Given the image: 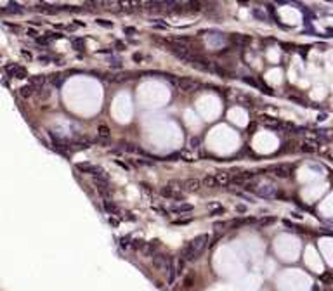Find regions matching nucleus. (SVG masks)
<instances>
[{
    "label": "nucleus",
    "mask_w": 333,
    "mask_h": 291,
    "mask_svg": "<svg viewBox=\"0 0 333 291\" xmlns=\"http://www.w3.org/2000/svg\"><path fill=\"white\" fill-rule=\"evenodd\" d=\"M206 246H208V236H206V234H200V236H196L194 239H191V241L182 248L180 258H182L184 262L198 260V258L203 255V251L206 250Z\"/></svg>",
    "instance_id": "1"
},
{
    "label": "nucleus",
    "mask_w": 333,
    "mask_h": 291,
    "mask_svg": "<svg viewBox=\"0 0 333 291\" xmlns=\"http://www.w3.org/2000/svg\"><path fill=\"white\" fill-rule=\"evenodd\" d=\"M170 82L182 92H194V90L200 88V83L191 78H170Z\"/></svg>",
    "instance_id": "2"
},
{
    "label": "nucleus",
    "mask_w": 333,
    "mask_h": 291,
    "mask_svg": "<svg viewBox=\"0 0 333 291\" xmlns=\"http://www.w3.org/2000/svg\"><path fill=\"white\" fill-rule=\"evenodd\" d=\"M172 262H174V258H172L170 255H166V253H154L153 255L154 269L162 270V272H166V270H168V267L172 265Z\"/></svg>",
    "instance_id": "3"
},
{
    "label": "nucleus",
    "mask_w": 333,
    "mask_h": 291,
    "mask_svg": "<svg viewBox=\"0 0 333 291\" xmlns=\"http://www.w3.org/2000/svg\"><path fill=\"white\" fill-rule=\"evenodd\" d=\"M160 194H162L163 198H168V199H174V201H180V199L184 198V192L177 187H172V185H163L162 189H160Z\"/></svg>",
    "instance_id": "4"
},
{
    "label": "nucleus",
    "mask_w": 333,
    "mask_h": 291,
    "mask_svg": "<svg viewBox=\"0 0 333 291\" xmlns=\"http://www.w3.org/2000/svg\"><path fill=\"white\" fill-rule=\"evenodd\" d=\"M5 73L9 76H12V78H26L28 76V71L23 66H19V64H7L5 66Z\"/></svg>",
    "instance_id": "5"
},
{
    "label": "nucleus",
    "mask_w": 333,
    "mask_h": 291,
    "mask_svg": "<svg viewBox=\"0 0 333 291\" xmlns=\"http://www.w3.org/2000/svg\"><path fill=\"white\" fill-rule=\"evenodd\" d=\"M201 189V180L200 179H188L182 182V191L184 192H198Z\"/></svg>",
    "instance_id": "6"
},
{
    "label": "nucleus",
    "mask_w": 333,
    "mask_h": 291,
    "mask_svg": "<svg viewBox=\"0 0 333 291\" xmlns=\"http://www.w3.org/2000/svg\"><path fill=\"white\" fill-rule=\"evenodd\" d=\"M97 137L101 144H110L111 142V130L108 125H99L97 127Z\"/></svg>",
    "instance_id": "7"
},
{
    "label": "nucleus",
    "mask_w": 333,
    "mask_h": 291,
    "mask_svg": "<svg viewBox=\"0 0 333 291\" xmlns=\"http://www.w3.org/2000/svg\"><path fill=\"white\" fill-rule=\"evenodd\" d=\"M255 194L257 196H262V198H272V196H276L278 191L274 185H260V187H255Z\"/></svg>",
    "instance_id": "8"
},
{
    "label": "nucleus",
    "mask_w": 333,
    "mask_h": 291,
    "mask_svg": "<svg viewBox=\"0 0 333 291\" xmlns=\"http://www.w3.org/2000/svg\"><path fill=\"white\" fill-rule=\"evenodd\" d=\"M269 170L276 177H279V179H288V177L292 175V168L286 167V165H274V167H271Z\"/></svg>",
    "instance_id": "9"
},
{
    "label": "nucleus",
    "mask_w": 333,
    "mask_h": 291,
    "mask_svg": "<svg viewBox=\"0 0 333 291\" xmlns=\"http://www.w3.org/2000/svg\"><path fill=\"white\" fill-rule=\"evenodd\" d=\"M158 248H160V241H158V239H153V241L142 244V253H144L146 256H153Z\"/></svg>",
    "instance_id": "10"
},
{
    "label": "nucleus",
    "mask_w": 333,
    "mask_h": 291,
    "mask_svg": "<svg viewBox=\"0 0 333 291\" xmlns=\"http://www.w3.org/2000/svg\"><path fill=\"white\" fill-rule=\"evenodd\" d=\"M201 187H208V189H215V187H219V182H217L215 175L206 173V175L201 179Z\"/></svg>",
    "instance_id": "11"
},
{
    "label": "nucleus",
    "mask_w": 333,
    "mask_h": 291,
    "mask_svg": "<svg viewBox=\"0 0 333 291\" xmlns=\"http://www.w3.org/2000/svg\"><path fill=\"white\" fill-rule=\"evenodd\" d=\"M170 212L172 213H188V212H193V205H189V203H177L174 205V206L170 208Z\"/></svg>",
    "instance_id": "12"
},
{
    "label": "nucleus",
    "mask_w": 333,
    "mask_h": 291,
    "mask_svg": "<svg viewBox=\"0 0 333 291\" xmlns=\"http://www.w3.org/2000/svg\"><path fill=\"white\" fill-rule=\"evenodd\" d=\"M76 168L82 170V172H85V173H90V175H96V173L101 170L99 167H96V165H92V163H78Z\"/></svg>",
    "instance_id": "13"
},
{
    "label": "nucleus",
    "mask_w": 333,
    "mask_h": 291,
    "mask_svg": "<svg viewBox=\"0 0 333 291\" xmlns=\"http://www.w3.org/2000/svg\"><path fill=\"white\" fill-rule=\"evenodd\" d=\"M30 85L35 90H38V88H42L45 85V76L44 75H37V76H31V82H30Z\"/></svg>",
    "instance_id": "14"
},
{
    "label": "nucleus",
    "mask_w": 333,
    "mask_h": 291,
    "mask_svg": "<svg viewBox=\"0 0 333 291\" xmlns=\"http://www.w3.org/2000/svg\"><path fill=\"white\" fill-rule=\"evenodd\" d=\"M215 179H217V182H219V185H229L231 184V175L226 172H220L215 175Z\"/></svg>",
    "instance_id": "15"
},
{
    "label": "nucleus",
    "mask_w": 333,
    "mask_h": 291,
    "mask_svg": "<svg viewBox=\"0 0 333 291\" xmlns=\"http://www.w3.org/2000/svg\"><path fill=\"white\" fill-rule=\"evenodd\" d=\"M35 92H37V90L31 87V85H24V87L19 88V95H21L23 99H28V97H31Z\"/></svg>",
    "instance_id": "16"
},
{
    "label": "nucleus",
    "mask_w": 333,
    "mask_h": 291,
    "mask_svg": "<svg viewBox=\"0 0 333 291\" xmlns=\"http://www.w3.org/2000/svg\"><path fill=\"white\" fill-rule=\"evenodd\" d=\"M104 210L106 212H110V213H118V208L115 206L113 203H111V199H104Z\"/></svg>",
    "instance_id": "17"
},
{
    "label": "nucleus",
    "mask_w": 333,
    "mask_h": 291,
    "mask_svg": "<svg viewBox=\"0 0 333 291\" xmlns=\"http://www.w3.org/2000/svg\"><path fill=\"white\" fill-rule=\"evenodd\" d=\"M272 222H274V218H272V217H266V218H257L255 225H257V227H266V225L272 224Z\"/></svg>",
    "instance_id": "18"
},
{
    "label": "nucleus",
    "mask_w": 333,
    "mask_h": 291,
    "mask_svg": "<svg viewBox=\"0 0 333 291\" xmlns=\"http://www.w3.org/2000/svg\"><path fill=\"white\" fill-rule=\"evenodd\" d=\"M318 149L316 147V142H304L302 144V151L304 153H314V151Z\"/></svg>",
    "instance_id": "19"
},
{
    "label": "nucleus",
    "mask_w": 333,
    "mask_h": 291,
    "mask_svg": "<svg viewBox=\"0 0 333 291\" xmlns=\"http://www.w3.org/2000/svg\"><path fill=\"white\" fill-rule=\"evenodd\" d=\"M97 24H101V26H106V28H111V26H113V23L106 21V19H97Z\"/></svg>",
    "instance_id": "20"
},
{
    "label": "nucleus",
    "mask_w": 333,
    "mask_h": 291,
    "mask_svg": "<svg viewBox=\"0 0 333 291\" xmlns=\"http://www.w3.org/2000/svg\"><path fill=\"white\" fill-rule=\"evenodd\" d=\"M253 16H255V18H260V19H262V21H264V19H266V14H264V12H262V11H260V9H255V11H253Z\"/></svg>",
    "instance_id": "21"
},
{
    "label": "nucleus",
    "mask_w": 333,
    "mask_h": 291,
    "mask_svg": "<svg viewBox=\"0 0 333 291\" xmlns=\"http://www.w3.org/2000/svg\"><path fill=\"white\" fill-rule=\"evenodd\" d=\"M236 210H238L240 213H245V212H246V208L243 206V205H238V206H236Z\"/></svg>",
    "instance_id": "22"
},
{
    "label": "nucleus",
    "mask_w": 333,
    "mask_h": 291,
    "mask_svg": "<svg viewBox=\"0 0 333 291\" xmlns=\"http://www.w3.org/2000/svg\"><path fill=\"white\" fill-rule=\"evenodd\" d=\"M28 35H30V36H37V31H33V30H30V31H28Z\"/></svg>",
    "instance_id": "23"
}]
</instances>
